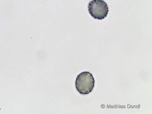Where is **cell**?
I'll return each instance as SVG.
<instances>
[{
    "label": "cell",
    "instance_id": "cell-1",
    "mask_svg": "<svg viewBox=\"0 0 152 114\" xmlns=\"http://www.w3.org/2000/svg\"><path fill=\"white\" fill-rule=\"evenodd\" d=\"M95 83V79L92 74L89 72H84L78 75L75 80V87L80 94H88L93 91Z\"/></svg>",
    "mask_w": 152,
    "mask_h": 114
},
{
    "label": "cell",
    "instance_id": "cell-2",
    "mask_svg": "<svg viewBox=\"0 0 152 114\" xmlns=\"http://www.w3.org/2000/svg\"><path fill=\"white\" fill-rule=\"evenodd\" d=\"M88 8L91 15L99 20L106 18L109 11L108 5L103 0H92L88 4Z\"/></svg>",
    "mask_w": 152,
    "mask_h": 114
}]
</instances>
